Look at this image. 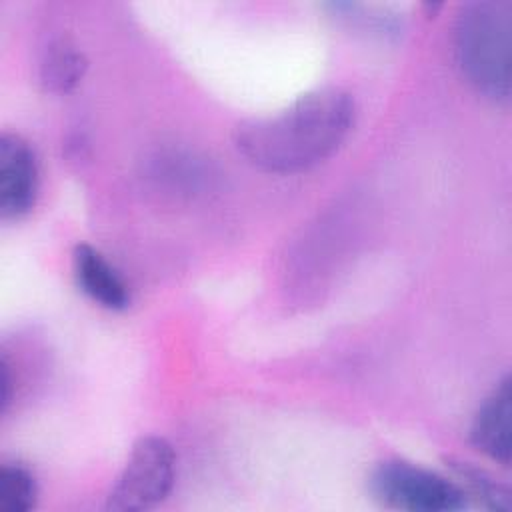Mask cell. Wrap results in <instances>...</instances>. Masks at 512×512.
<instances>
[{"instance_id":"obj_2","label":"cell","mask_w":512,"mask_h":512,"mask_svg":"<svg viewBox=\"0 0 512 512\" xmlns=\"http://www.w3.org/2000/svg\"><path fill=\"white\" fill-rule=\"evenodd\" d=\"M512 4L476 0L462 6L454 26V52L468 82L492 100L510 96Z\"/></svg>"},{"instance_id":"obj_1","label":"cell","mask_w":512,"mask_h":512,"mask_svg":"<svg viewBox=\"0 0 512 512\" xmlns=\"http://www.w3.org/2000/svg\"><path fill=\"white\" fill-rule=\"evenodd\" d=\"M354 100L340 88H320L266 118L234 128L240 156L270 174H294L330 158L354 126Z\"/></svg>"},{"instance_id":"obj_6","label":"cell","mask_w":512,"mask_h":512,"mask_svg":"<svg viewBox=\"0 0 512 512\" xmlns=\"http://www.w3.org/2000/svg\"><path fill=\"white\" fill-rule=\"evenodd\" d=\"M470 442L476 450L488 458L508 464L512 454V386L510 378L504 376L502 382L492 390V394L478 408L472 426Z\"/></svg>"},{"instance_id":"obj_3","label":"cell","mask_w":512,"mask_h":512,"mask_svg":"<svg viewBox=\"0 0 512 512\" xmlns=\"http://www.w3.org/2000/svg\"><path fill=\"white\" fill-rule=\"evenodd\" d=\"M370 484L384 506L398 510L456 512L468 506V496L458 482L404 460L378 464Z\"/></svg>"},{"instance_id":"obj_7","label":"cell","mask_w":512,"mask_h":512,"mask_svg":"<svg viewBox=\"0 0 512 512\" xmlns=\"http://www.w3.org/2000/svg\"><path fill=\"white\" fill-rule=\"evenodd\" d=\"M72 270L80 290L100 306L108 310H124L130 304L128 286L94 246H74Z\"/></svg>"},{"instance_id":"obj_8","label":"cell","mask_w":512,"mask_h":512,"mask_svg":"<svg viewBox=\"0 0 512 512\" xmlns=\"http://www.w3.org/2000/svg\"><path fill=\"white\" fill-rule=\"evenodd\" d=\"M84 54L68 40H52L40 58V84L48 92H70L86 72Z\"/></svg>"},{"instance_id":"obj_4","label":"cell","mask_w":512,"mask_h":512,"mask_svg":"<svg viewBox=\"0 0 512 512\" xmlns=\"http://www.w3.org/2000/svg\"><path fill=\"white\" fill-rule=\"evenodd\" d=\"M176 478V456L160 436H142L108 494L106 508L118 512L148 510L160 504L172 490Z\"/></svg>"},{"instance_id":"obj_9","label":"cell","mask_w":512,"mask_h":512,"mask_svg":"<svg viewBox=\"0 0 512 512\" xmlns=\"http://www.w3.org/2000/svg\"><path fill=\"white\" fill-rule=\"evenodd\" d=\"M38 488L32 472L16 462L0 466V512H28L36 506Z\"/></svg>"},{"instance_id":"obj_10","label":"cell","mask_w":512,"mask_h":512,"mask_svg":"<svg viewBox=\"0 0 512 512\" xmlns=\"http://www.w3.org/2000/svg\"><path fill=\"white\" fill-rule=\"evenodd\" d=\"M456 476L460 478V486L466 492V496H474L482 500L484 506L496 508V510H508L510 508V492L500 486L496 480H492L486 472L472 468L466 462H454L452 464Z\"/></svg>"},{"instance_id":"obj_5","label":"cell","mask_w":512,"mask_h":512,"mask_svg":"<svg viewBox=\"0 0 512 512\" xmlns=\"http://www.w3.org/2000/svg\"><path fill=\"white\" fill-rule=\"evenodd\" d=\"M38 196V162L32 146L14 132L0 136V216L18 220Z\"/></svg>"}]
</instances>
